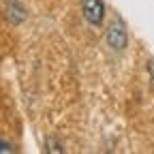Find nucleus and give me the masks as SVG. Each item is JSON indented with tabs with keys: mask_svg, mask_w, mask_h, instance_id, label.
Here are the masks:
<instances>
[{
	"mask_svg": "<svg viewBox=\"0 0 154 154\" xmlns=\"http://www.w3.org/2000/svg\"><path fill=\"white\" fill-rule=\"evenodd\" d=\"M7 15H9V19H11L13 24H19V22H24V19H26L24 7L17 5V2H9L7 5Z\"/></svg>",
	"mask_w": 154,
	"mask_h": 154,
	"instance_id": "obj_3",
	"label": "nucleus"
},
{
	"mask_svg": "<svg viewBox=\"0 0 154 154\" xmlns=\"http://www.w3.org/2000/svg\"><path fill=\"white\" fill-rule=\"evenodd\" d=\"M107 45L116 51H122L126 47V30H124V24L120 19H113L107 28Z\"/></svg>",
	"mask_w": 154,
	"mask_h": 154,
	"instance_id": "obj_2",
	"label": "nucleus"
},
{
	"mask_svg": "<svg viewBox=\"0 0 154 154\" xmlns=\"http://www.w3.org/2000/svg\"><path fill=\"white\" fill-rule=\"evenodd\" d=\"M47 148V152H64V148L60 146V143H58V141H54V139H47V143H45Z\"/></svg>",
	"mask_w": 154,
	"mask_h": 154,
	"instance_id": "obj_4",
	"label": "nucleus"
},
{
	"mask_svg": "<svg viewBox=\"0 0 154 154\" xmlns=\"http://www.w3.org/2000/svg\"><path fill=\"white\" fill-rule=\"evenodd\" d=\"M82 11H84V17L90 26L99 28L103 24V17H105L103 0H82Z\"/></svg>",
	"mask_w": 154,
	"mask_h": 154,
	"instance_id": "obj_1",
	"label": "nucleus"
},
{
	"mask_svg": "<svg viewBox=\"0 0 154 154\" xmlns=\"http://www.w3.org/2000/svg\"><path fill=\"white\" fill-rule=\"evenodd\" d=\"M0 152H13V146L7 141H0Z\"/></svg>",
	"mask_w": 154,
	"mask_h": 154,
	"instance_id": "obj_6",
	"label": "nucleus"
},
{
	"mask_svg": "<svg viewBox=\"0 0 154 154\" xmlns=\"http://www.w3.org/2000/svg\"><path fill=\"white\" fill-rule=\"evenodd\" d=\"M148 75H150V88L154 90V60L148 62Z\"/></svg>",
	"mask_w": 154,
	"mask_h": 154,
	"instance_id": "obj_5",
	"label": "nucleus"
}]
</instances>
